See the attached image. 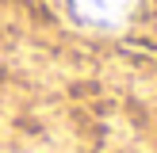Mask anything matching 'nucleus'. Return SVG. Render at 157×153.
Listing matches in <instances>:
<instances>
[{
	"label": "nucleus",
	"instance_id": "nucleus-1",
	"mask_svg": "<svg viewBox=\"0 0 157 153\" xmlns=\"http://www.w3.org/2000/svg\"><path fill=\"white\" fill-rule=\"evenodd\" d=\"M138 0H69L73 15L81 23H92V27H119L130 12H134Z\"/></svg>",
	"mask_w": 157,
	"mask_h": 153
}]
</instances>
